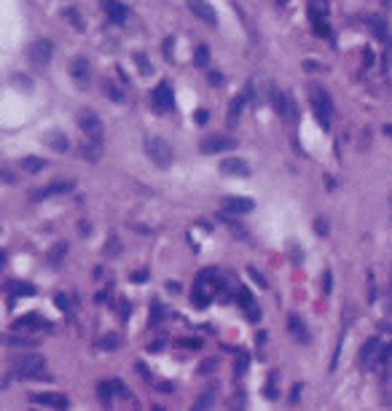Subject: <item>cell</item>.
Listing matches in <instances>:
<instances>
[{"label":"cell","mask_w":392,"mask_h":411,"mask_svg":"<svg viewBox=\"0 0 392 411\" xmlns=\"http://www.w3.org/2000/svg\"><path fill=\"white\" fill-rule=\"evenodd\" d=\"M51 54H54V43L49 38H35L30 46H27V59L35 68H46L51 62Z\"/></svg>","instance_id":"4"},{"label":"cell","mask_w":392,"mask_h":411,"mask_svg":"<svg viewBox=\"0 0 392 411\" xmlns=\"http://www.w3.org/2000/svg\"><path fill=\"white\" fill-rule=\"evenodd\" d=\"M277 3H280V5H285V3H288V0H277Z\"/></svg>","instance_id":"54"},{"label":"cell","mask_w":392,"mask_h":411,"mask_svg":"<svg viewBox=\"0 0 392 411\" xmlns=\"http://www.w3.org/2000/svg\"><path fill=\"white\" fill-rule=\"evenodd\" d=\"M312 113H314L317 124L328 132L330 129V118H333V99L328 97L325 89H312Z\"/></svg>","instance_id":"3"},{"label":"cell","mask_w":392,"mask_h":411,"mask_svg":"<svg viewBox=\"0 0 392 411\" xmlns=\"http://www.w3.org/2000/svg\"><path fill=\"white\" fill-rule=\"evenodd\" d=\"M46 145H49L51 151H57V154H65V151L70 148L68 137H65L62 132H49V135H46Z\"/></svg>","instance_id":"23"},{"label":"cell","mask_w":392,"mask_h":411,"mask_svg":"<svg viewBox=\"0 0 392 411\" xmlns=\"http://www.w3.org/2000/svg\"><path fill=\"white\" fill-rule=\"evenodd\" d=\"M158 317H161V304L154 301V317H151V326H156V323H158Z\"/></svg>","instance_id":"45"},{"label":"cell","mask_w":392,"mask_h":411,"mask_svg":"<svg viewBox=\"0 0 392 411\" xmlns=\"http://www.w3.org/2000/svg\"><path fill=\"white\" fill-rule=\"evenodd\" d=\"M210 406H212V395H202V398L194 403V409H210Z\"/></svg>","instance_id":"40"},{"label":"cell","mask_w":392,"mask_h":411,"mask_svg":"<svg viewBox=\"0 0 392 411\" xmlns=\"http://www.w3.org/2000/svg\"><path fill=\"white\" fill-rule=\"evenodd\" d=\"M288 330L293 333V339H296V341L309 344V330H307V326H304V320H301V317L293 315V312H290V317H288Z\"/></svg>","instance_id":"17"},{"label":"cell","mask_w":392,"mask_h":411,"mask_svg":"<svg viewBox=\"0 0 392 411\" xmlns=\"http://www.w3.org/2000/svg\"><path fill=\"white\" fill-rule=\"evenodd\" d=\"M250 97H252V86L247 83V86H244V89L239 91V94L229 102V110H226V121H229L231 127H234V124L239 121V113H242V108L247 105V99H250Z\"/></svg>","instance_id":"7"},{"label":"cell","mask_w":392,"mask_h":411,"mask_svg":"<svg viewBox=\"0 0 392 411\" xmlns=\"http://www.w3.org/2000/svg\"><path fill=\"white\" fill-rule=\"evenodd\" d=\"M328 0H309V19L314 22H328Z\"/></svg>","instance_id":"20"},{"label":"cell","mask_w":392,"mask_h":411,"mask_svg":"<svg viewBox=\"0 0 392 411\" xmlns=\"http://www.w3.org/2000/svg\"><path fill=\"white\" fill-rule=\"evenodd\" d=\"M148 269H143V271H135V274H132V282H145V280H148Z\"/></svg>","instance_id":"44"},{"label":"cell","mask_w":392,"mask_h":411,"mask_svg":"<svg viewBox=\"0 0 392 411\" xmlns=\"http://www.w3.org/2000/svg\"><path fill=\"white\" fill-rule=\"evenodd\" d=\"M118 250H121V247H118V237L113 234L108 240V245H105V255H118Z\"/></svg>","instance_id":"35"},{"label":"cell","mask_w":392,"mask_h":411,"mask_svg":"<svg viewBox=\"0 0 392 411\" xmlns=\"http://www.w3.org/2000/svg\"><path fill=\"white\" fill-rule=\"evenodd\" d=\"M330 290H333V274H330V269H328V271L322 274V293L328 296Z\"/></svg>","instance_id":"36"},{"label":"cell","mask_w":392,"mask_h":411,"mask_svg":"<svg viewBox=\"0 0 392 411\" xmlns=\"http://www.w3.org/2000/svg\"><path fill=\"white\" fill-rule=\"evenodd\" d=\"M137 371H140V374L145 376V379L151 382V371H148V366H143V363H137Z\"/></svg>","instance_id":"49"},{"label":"cell","mask_w":392,"mask_h":411,"mask_svg":"<svg viewBox=\"0 0 392 411\" xmlns=\"http://www.w3.org/2000/svg\"><path fill=\"white\" fill-rule=\"evenodd\" d=\"M363 54H365V57H363V62H365V65H371V62H374V54H371V49H365Z\"/></svg>","instance_id":"51"},{"label":"cell","mask_w":392,"mask_h":411,"mask_svg":"<svg viewBox=\"0 0 392 411\" xmlns=\"http://www.w3.org/2000/svg\"><path fill=\"white\" fill-rule=\"evenodd\" d=\"M263 395L266 398H277V376H271L266 382V387H263Z\"/></svg>","instance_id":"37"},{"label":"cell","mask_w":392,"mask_h":411,"mask_svg":"<svg viewBox=\"0 0 392 411\" xmlns=\"http://www.w3.org/2000/svg\"><path fill=\"white\" fill-rule=\"evenodd\" d=\"M94 298H97V304H99V301H108V293H105V290H102V293H97Z\"/></svg>","instance_id":"53"},{"label":"cell","mask_w":392,"mask_h":411,"mask_svg":"<svg viewBox=\"0 0 392 411\" xmlns=\"http://www.w3.org/2000/svg\"><path fill=\"white\" fill-rule=\"evenodd\" d=\"M185 5H188V11L196 19L212 24V27L218 24V14H215V8H212V3H207V0H185Z\"/></svg>","instance_id":"6"},{"label":"cell","mask_w":392,"mask_h":411,"mask_svg":"<svg viewBox=\"0 0 392 411\" xmlns=\"http://www.w3.org/2000/svg\"><path fill=\"white\" fill-rule=\"evenodd\" d=\"M102 91L108 94L110 102H124V99H126V97H124V89H121V86H116L110 78H105V81H102Z\"/></svg>","instance_id":"25"},{"label":"cell","mask_w":392,"mask_h":411,"mask_svg":"<svg viewBox=\"0 0 392 411\" xmlns=\"http://www.w3.org/2000/svg\"><path fill=\"white\" fill-rule=\"evenodd\" d=\"M379 374H382L384 382H392V344L382 349V357H379Z\"/></svg>","instance_id":"22"},{"label":"cell","mask_w":392,"mask_h":411,"mask_svg":"<svg viewBox=\"0 0 392 411\" xmlns=\"http://www.w3.org/2000/svg\"><path fill=\"white\" fill-rule=\"evenodd\" d=\"M221 172H223V175L247 177V175H250V167L242 162V159H226V162H221Z\"/></svg>","instance_id":"18"},{"label":"cell","mask_w":392,"mask_h":411,"mask_svg":"<svg viewBox=\"0 0 392 411\" xmlns=\"http://www.w3.org/2000/svg\"><path fill=\"white\" fill-rule=\"evenodd\" d=\"M62 14H65V19H68V22H70V24H73V27H76L78 32H83L86 22H83V16L78 14V8H65Z\"/></svg>","instance_id":"28"},{"label":"cell","mask_w":392,"mask_h":411,"mask_svg":"<svg viewBox=\"0 0 392 411\" xmlns=\"http://www.w3.org/2000/svg\"><path fill=\"white\" fill-rule=\"evenodd\" d=\"M54 304H57L59 309H62L65 315L70 317V309H73V307H70V304H73V301H70V296H65V293H57V296H54Z\"/></svg>","instance_id":"33"},{"label":"cell","mask_w":392,"mask_h":411,"mask_svg":"<svg viewBox=\"0 0 392 411\" xmlns=\"http://www.w3.org/2000/svg\"><path fill=\"white\" fill-rule=\"evenodd\" d=\"M244 315H247V320H250V323H258V320H261V309H258L255 304L244 309Z\"/></svg>","instance_id":"38"},{"label":"cell","mask_w":392,"mask_h":411,"mask_svg":"<svg viewBox=\"0 0 392 411\" xmlns=\"http://www.w3.org/2000/svg\"><path fill=\"white\" fill-rule=\"evenodd\" d=\"M172 49H175V41H172V38H167V41H164V54H167V59L172 62V59H175V54H172Z\"/></svg>","instance_id":"43"},{"label":"cell","mask_w":392,"mask_h":411,"mask_svg":"<svg viewBox=\"0 0 392 411\" xmlns=\"http://www.w3.org/2000/svg\"><path fill=\"white\" fill-rule=\"evenodd\" d=\"M68 191H73V183H70V180L49 183V185H46V188H38V191H32V194H30V202H43V199H49V196H57V194H68Z\"/></svg>","instance_id":"9"},{"label":"cell","mask_w":392,"mask_h":411,"mask_svg":"<svg viewBox=\"0 0 392 411\" xmlns=\"http://www.w3.org/2000/svg\"><path fill=\"white\" fill-rule=\"evenodd\" d=\"M135 62H137V68H140L145 76H151V73H154V65L148 62V57H145V54H135Z\"/></svg>","instance_id":"34"},{"label":"cell","mask_w":392,"mask_h":411,"mask_svg":"<svg viewBox=\"0 0 392 411\" xmlns=\"http://www.w3.org/2000/svg\"><path fill=\"white\" fill-rule=\"evenodd\" d=\"M78 127H81V132L89 140H102V124H99V118L94 110H89V108H83V110H78Z\"/></svg>","instance_id":"5"},{"label":"cell","mask_w":392,"mask_h":411,"mask_svg":"<svg viewBox=\"0 0 392 411\" xmlns=\"http://www.w3.org/2000/svg\"><path fill=\"white\" fill-rule=\"evenodd\" d=\"M207 62H210V46H196L194 65H196V68H207Z\"/></svg>","instance_id":"31"},{"label":"cell","mask_w":392,"mask_h":411,"mask_svg":"<svg viewBox=\"0 0 392 411\" xmlns=\"http://www.w3.org/2000/svg\"><path fill=\"white\" fill-rule=\"evenodd\" d=\"M65 253H68V245H65V242L54 245V247L49 250V255H46V261H49V266H59V263H62V258H65Z\"/></svg>","instance_id":"26"},{"label":"cell","mask_w":392,"mask_h":411,"mask_svg":"<svg viewBox=\"0 0 392 411\" xmlns=\"http://www.w3.org/2000/svg\"><path fill=\"white\" fill-rule=\"evenodd\" d=\"M14 374L19 379H51L46 374V360L41 355H22L14 360Z\"/></svg>","instance_id":"1"},{"label":"cell","mask_w":392,"mask_h":411,"mask_svg":"<svg viewBox=\"0 0 392 411\" xmlns=\"http://www.w3.org/2000/svg\"><path fill=\"white\" fill-rule=\"evenodd\" d=\"M24 328H32V330H35V328H49V323H46L41 315H35V312H32V315L19 317V320L14 323V330H24Z\"/></svg>","instance_id":"21"},{"label":"cell","mask_w":392,"mask_h":411,"mask_svg":"<svg viewBox=\"0 0 392 411\" xmlns=\"http://www.w3.org/2000/svg\"><path fill=\"white\" fill-rule=\"evenodd\" d=\"M314 231L320 237H328V221H325V218H317V221H314Z\"/></svg>","instance_id":"39"},{"label":"cell","mask_w":392,"mask_h":411,"mask_svg":"<svg viewBox=\"0 0 392 411\" xmlns=\"http://www.w3.org/2000/svg\"><path fill=\"white\" fill-rule=\"evenodd\" d=\"M118 309H121V317L126 320V317H129V304H126V301H121V307H118Z\"/></svg>","instance_id":"50"},{"label":"cell","mask_w":392,"mask_h":411,"mask_svg":"<svg viewBox=\"0 0 392 411\" xmlns=\"http://www.w3.org/2000/svg\"><path fill=\"white\" fill-rule=\"evenodd\" d=\"M202 154H223V151H231L236 148V140H231V137H223V135H215V137H207L202 145Z\"/></svg>","instance_id":"11"},{"label":"cell","mask_w":392,"mask_h":411,"mask_svg":"<svg viewBox=\"0 0 392 411\" xmlns=\"http://www.w3.org/2000/svg\"><path fill=\"white\" fill-rule=\"evenodd\" d=\"M99 8H102L110 22H116V24L126 22V16H129V8H126L121 0H99Z\"/></svg>","instance_id":"12"},{"label":"cell","mask_w":392,"mask_h":411,"mask_svg":"<svg viewBox=\"0 0 392 411\" xmlns=\"http://www.w3.org/2000/svg\"><path fill=\"white\" fill-rule=\"evenodd\" d=\"M78 154H81L86 162H99V156H102V140H86L78 145Z\"/></svg>","instance_id":"16"},{"label":"cell","mask_w":392,"mask_h":411,"mask_svg":"<svg viewBox=\"0 0 392 411\" xmlns=\"http://www.w3.org/2000/svg\"><path fill=\"white\" fill-rule=\"evenodd\" d=\"M194 118H196V124H199V127H202V124H207L210 113H207V110H204V108H199L196 113H194Z\"/></svg>","instance_id":"41"},{"label":"cell","mask_w":392,"mask_h":411,"mask_svg":"<svg viewBox=\"0 0 392 411\" xmlns=\"http://www.w3.org/2000/svg\"><path fill=\"white\" fill-rule=\"evenodd\" d=\"M32 403H41V406H57V409H68L70 401L59 393H41V395H32Z\"/></svg>","instance_id":"19"},{"label":"cell","mask_w":392,"mask_h":411,"mask_svg":"<svg viewBox=\"0 0 392 411\" xmlns=\"http://www.w3.org/2000/svg\"><path fill=\"white\" fill-rule=\"evenodd\" d=\"M5 344H14V347H35V344H38V336L35 333H30V336H5V339H3Z\"/></svg>","instance_id":"27"},{"label":"cell","mask_w":392,"mask_h":411,"mask_svg":"<svg viewBox=\"0 0 392 411\" xmlns=\"http://www.w3.org/2000/svg\"><path fill=\"white\" fill-rule=\"evenodd\" d=\"M223 207L229 210V213L244 215V213H252L255 202H252V199H247V196H226V199H223Z\"/></svg>","instance_id":"14"},{"label":"cell","mask_w":392,"mask_h":411,"mask_svg":"<svg viewBox=\"0 0 392 411\" xmlns=\"http://www.w3.org/2000/svg\"><path fill=\"white\" fill-rule=\"evenodd\" d=\"M5 288H8L11 296H35V285H27V282H19V280H11L5 282Z\"/></svg>","instance_id":"24"},{"label":"cell","mask_w":392,"mask_h":411,"mask_svg":"<svg viewBox=\"0 0 392 411\" xmlns=\"http://www.w3.org/2000/svg\"><path fill=\"white\" fill-rule=\"evenodd\" d=\"M247 274H250L258 285H261V288H266V280H263V274H258V269H252V266H250V269H247Z\"/></svg>","instance_id":"42"},{"label":"cell","mask_w":392,"mask_h":411,"mask_svg":"<svg viewBox=\"0 0 392 411\" xmlns=\"http://www.w3.org/2000/svg\"><path fill=\"white\" fill-rule=\"evenodd\" d=\"M215 368V363H202V366H199V374H204V371H212Z\"/></svg>","instance_id":"52"},{"label":"cell","mask_w":392,"mask_h":411,"mask_svg":"<svg viewBox=\"0 0 392 411\" xmlns=\"http://www.w3.org/2000/svg\"><path fill=\"white\" fill-rule=\"evenodd\" d=\"M43 167H46V162H43V159H38V156H27L22 162V169H27V172H41Z\"/></svg>","instance_id":"32"},{"label":"cell","mask_w":392,"mask_h":411,"mask_svg":"<svg viewBox=\"0 0 392 411\" xmlns=\"http://www.w3.org/2000/svg\"><path fill=\"white\" fill-rule=\"evenodd\" d=\"M210 83H212V86H221V83H223L221 73H210Z\"/></svg>","instance_id":"47"},{"label":"cell","mask_w":392,"mask_h":411,"mask_svg":"<svg viewBox=\"0 0 392 411\" xmlns=\"http://www.w3.org/2000/svg\"><path fill=\"white\" fill-rule=\"evenodd\" d=\"M250 368V355L247 352H239L236 355V363H234V376H244Z\"/></svg>","instance_id":"30"},{"label":"cell","mask_w":392,"mask_h":411,"mask_svg":"<svg viewBox=\"0 0 392 411\" xmlns=\"http://www.w3.org/2000/svg\"><path fill=\"white\" fill-rule=\"evenodd\" d=\"M154 108L156 110H172L175 108V91L169 83H158L154 89Z\"/></svg>","instance_id":"10"},{"label":"cell","mask_w":392,"mask_h":411,"mask_svg":"<svg viewBox=\"0 0 392 411\" xmlns=\"http://www.w3.org/2000/svg\"><path fill=\"white\" fill-rule=\"evenodd\" d=\"M304 70H307V73H314V70H322V65H320V62H312V59H307V62H304Z\"/></svg>","instance_id":"46"},{"label":"cell","mask_w":392,"mask_h":411,"mask_svg":"<svg viewBox=\"0 0 392 411\" xmlns=\"http://www.w3.org/2000/svg\"><path fill=\"white\" fill-rule=\"evenodd\" d=\"M298 393H301V384H296V387L290 390V403H296V401H298Z\"/></svg>","instance_id":"48"},{"label":"cell","mask_w":392,"mask_h":411,"mask_svg":"<svg viewBox=\"0 0 392 411\" xmlns=\"http://www.w3.org/2000/svg\"><path fill=\"white\" fill-rule=\"evenodd\" d=\"M118 344H121V336H118V333H105V336H99V339H97L99 349H116Z\"/></svg>","instance_id":"29"},{"label":"cell","mask_w":392,"mask_h":411,"mask_svg":"<svg viewBox=\"0 0 392 411\" xmlns=\"http://www.w3.org/2000/svg\"><path fill=\"white\" fill-rule=\"evenodd\" d=\"M70 78H73L78 86H81V89H86V86H89V78H91V65H89V59H83V57L73 59V62H70Z\"/></svg>","instance_id":"8"},{"label":"cell","mask_w":392,"mask_h":411,"mask_svg":"<svg viewBox=\"0 0 392 411\" xmlns=\"http://www.w3.org/2000/svg\"><path fill=\"white\" fill-rule=\"evenodd\" d=\"M382 349H384V344H379V339H368L363 344V349H360V368H371V363L379 360L382 357Z\"/></svg>","instance_id":"13"},{"label":"cell","mask_w":392,"mask_h":411,"mask_svg":"<svg viewBox=\"0 0 392 411\" xmlns=\"http://www.w3.org/2000/svg\"><path fill=\"white\" fill-rule=\"evenodd\" d=\"M143 148H145V154H148V159L156 164V167H169L172 164V145L164 140V137H156V135H151V137H145V143H143Z\"/></svg>","instance_id":"2"},{"label":"cell","mask_w":392,"mask_h":411,"mask_svg":"<svg viewBox=\"0 0 392 411\" xmlns=\"http://www.w3.org/2000/svg\"><path fill=\"white\" fill-rule=\"evenodd\" d=\"M271 102H274V110H277V116H280V118H288L296 110V105L290 102V97H285L280 89H271Z\"/></svg>","instance_id":"15"}]
</instances>
